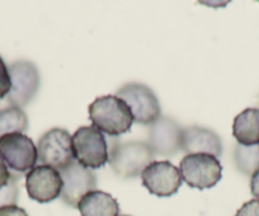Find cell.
Returning a JSON list of instances; mask_svg holds the SVG:
<instances>
[{
    "label": "cell",
    "mask_w": 259,
    "mask_h": 216,
    "mask_svg": "<svg viewBox=\"0 0 259 216\" xmlns=\"http://www.w3.org/2000/svg\"><path fill=\"white\" fill-rule=\"evenodd\" d=\"M88 111L94 127L109 136L128 133L134 123L130 107L116 96L99 97L91 103Z\"/></svg>",
    "instance_id": "1"
},
{
    "label": "cell",
    "mask_w": 259,
    "mask_h": 216,
    "mask_svg": "<svg viewBox=\"0 0 259 216\" xmlns=\"http://www.w3.org/2000/svg\"><path fill=\"white\" fill-rule=\"evenodd\" d=\"M154 153L149 143L145 141H126L116 143L109 153V164L121 178H134L153 163Z\"/></svg>",
    "instance_id": "2"
},
{
    "label": "cell",
    "mask_w": 259,
    "mask_h": 216,
    "mask_svg": "<svg viewBox=\"0 0 259 216\" xmlns=\"http://www.w3.org/2000/svg\"><path fill=\"white\" fill-rule=\"evenodd\" d=\"M75 160L88 169H99L108 163V145L98 128L81 126L73 135Z\"/></svg>",
    "instance_id": "3"
},
{
    "label": "cell",
    "mask_w": 259,
    "mask_h": 216,
    "mask_svg": "<svg viewBox=\"0 0 259 216\" xmlns=\"http://www.w3.org/2000/svg\"><path fill=\"white\" fill-rule=\"evenodd\" d=\"M37 155L41 165H47L60 172L75 160L73 136L65 128H51L39 139Z\"/></svg>",
    "instance_id": "4"
},
{
    "label": "cell",
    "mask_w": 259,
    "mask_h": 216,
    "mask_svg": "<svg viewBox=\"0 0 259 216\" xmlns=\"http://www.w3.org/2000/svg\"><path fill=\"white\" fill-rule=\"evenodd\" d=\"M182 180L191 188L207 190L219 183L223 177V165L218 158L208 154H191L179 164Z\"/></svg>",
    "instance_id": "5"
},
{
    "label": "cell",
    "mask_w": 259,
    "mask_h": 216,
    "mask_svg": "<svg viewBox=\"0 0 259 216\" xmlns=\"http://www.w3.org/2000/svg\"><path fill=\"white\" fill-rule=\"evenodd\" d=\"M116 97L121 98L130 107L134 122L141 125H153L161 117L158 98L145 84H126L117 91Z\"/></svg>",
    "instance_id": "6"
},
{
    "label": "cell",
    "mask_w": 259,
    "mask_h": 216,
    "mask_svg": "<svg viewBox=\"0 0 259 216\" xmlns=\"http://www.w3.org/2000/svg\"><path fill=\"white\" fill-rule=\"evenodd\" d=\"M0 158L13 172L28 173L38 160L37 146L24 134H9L0 138Z\"/></svg>",
    "instance_id": "7"
},
{
    "label": "cell",
    "mask_w": 259,
    "mask_h": 216,
    "mask_svg": "<svg viewBox=\"0 0 259 216\" xmlns=\"http://www.w3.org/2000/svg\"><path fill=\"white\" fill-rule=\"evenodd\" d=\"M9 68V75L12 80V89L7 96V101L13 107L27 106L39 88V73L36 65L31 61H14Z\"/></svg>",
    "instance_id": "8"
},
{
    "label": "cell",
    "mask_w": 259,
    "mask_h": 216,
    "mask_svg": "<svg viewBox=\"0 0 259 216\" xmlns=\"http://www.w3.org/2000/svg\"><path fill=\"white\" fill-rule=\"evenodd\" d=\"M143 185L151 195L158 197H170L181 188L182 176L178 168L170 161H153L141 173Z\"/></svg>",
    "instance_id": "9"
},
{
    "label": "cell",
    "mask_w": 259,
    "mask_h": 216,
    "mask_svg": "<svg viewBox=\"0 0 259 216\" xmlns=\"http://www.w3.org/2000/svg\"><path fill=\"white\" fill-rule=\"evenodd\" d=\"M60 176L62 180V191L60 197L71 207H76L79 201L97 187V177L93 170L83 167L76 160L60 170Z\"/></svg>",
    "instance_id": "10"
},
{
    "label": "cell",
    "mask_w": 259,
    "mask_h": 216,
    "mask_svg": "<svg viewBox=\"0 0 259 216\" xmlns=\"http://www.w3.org/2000/svg\"><path fill=\"white\" fill-rule=\"evenodd\" d=\"M26 190L29 198L47 203L61 196L62 180L59 170L47 165H36L26 176Z\"/></svg>",
    "instance_id": "11"
},
{
    "label": "cell",
    "mask_w": 259,
    "mask_h": 216,
    "mask_svg": "<svg viewBox=\"0 0 259 216\" xmlns=\"http://www.w3.org/2000/svg\"><path fill=\"white\" fill-rule=\"evenodd\" d=\"M182 134L183 128L169 117H160L151 125L150 128V145L154 155H173L182 150Z\"/></svg>",
    "instance_id": "12"
},
{
    "label": "cell",
    "mask_w": 259,
    "mask_h": 216,
    "mask_svg": "<svg viewBox=\"0 0 259 216\" xmlns=\"http://www.w3.org/2000/svg\"><path fill=\"white\" fill-rule=\"evenodd\" d=\"M182 150L187 154H208L219 158L223 153L220 138L213 131L205 127L192 126L183 128L182 134Z\"/></svg>",
    "instance_id": "13"
},
{
    "label": "cell",
    "mask_w": 259,
    "mask_h": 216,
    "mask_svg": "<svg viewBox=\"0 0 259 216\" xmlns=\"http://www.w3.org/2000/svg\"><path fill=\"white\" fill-rule=\"evenodd\" d=\"M76 208L81 216H118L119 205L116 198L103 191L94 190L79 201Z\"/></svg>",
    "instance_id": "14"
},
{
    "label": "cell",
    "mask_w": 259,
    "mask_h": 216,
    "mask_svg": "<svg viewBox=\"0 0 259 216\" xmlns=\"http://www.w3.org/2000/svg\"><path fill=\"white\" fill-rule=\"evenodd\" d=\"M233 136L239 145L256 146L259 144V108H245L234 118Z\"/></svg>",
    "instance_id": "15"
},
{
    "label": "cell",
    "mask_w": 259,
    "mask_h": 216,
    "mask_svg": "<svg viewBox=\"0 0 259 216\" xmlns=\"http://www.w3.org/2000/svg\"><path fill=\"white\" fill-rule=\"evenodd\" d=\"M28 128V118L19 107H8L0 111V138L9 134H23Z\"/></svg>",
    "instance_id": "16"
},
{
    "label": "cell",
    "mask_w": 259,
    "mask_h": 216,
    "mask_svg": "<svg viewBox=\"0 0 259 216\" xmlns=\"http://www.w3.org/2000/svg\"><path fill=\"white\" fill-rule=\"evenodd\" d=\"M235 161L239 169L251 173L259 167V148L238 145L235 150Z\"/></svg>",
    "instance_id": "17"
},
{
    "label": "cell",
    "mask_w": 259,
    "mask_h": 216,
    "mask_svg": "<svg viewBox=\"0 0 259 216\" xmlns=\"http://www.w3.org/2000/svg\"><path fill=\"white\" fill-rule=\"evenodd\" d=\"M18 183H17V177L12 175L11 181L3 188H0V207L7 205H16L18 200Z\"/></svg>",
    "instance_id": "18"
},
{
    "label": "cell",
    "mask_w": 259,
    "mask_h": 216,
    "mask_svg": "<svg viewBox=\"0 0 259 216\" xmlns=\"http://www.w3.org/2000/svg\"><path fill=\"white\" fill-rule=\"evenodd\" d=\"M12 89V80L9 75V68L0 56V98H6Z\"/></svg>",
    "instance_id": "19"
},
{
    "label": "cell",
    "mask_w": 259,
    "mask_h": 216,
    "mask_svg": "<svg viewBox=\"0 0 259 216\" xmlns=\"http://www.w3.org/2000/svg\"><path fill=\"white\" fill-rule=\"evenodd\" d=\"M235 216H259V200L254 198V200L248 201L244 203L238 211H236Z\"/></svg>",
    "instance_id": "20"
},
{
    "label": "cell",
    "mask_w": 259,
    "mask_h": 216,
    "mask_svg": "<svg viewBox=\"0 0 259 216\" xmlns=\"http://www.w3.org/2000/svg\"><path fill=\"white\" fill-rule=\"evenodd\" d=\"M0 216H28V213L17 205H7L0 207Z\"/></svg>",
    "instance_id": "21"
},
{
    "label": "cell",
    "mask_w": 259,
    "mask_h": 216,
    "mask_svg": "<svg viewBox=\"0 0 259 216\" xmlns=\"http://www.w3.org/2000/svg\"><path fill=\"white\" fill-rule=\"evenodd\" d=\"M12 178V173L9 172L8 167L4 163V160L0 158V188H3L4 186H7L9 183Z\"/></svg>",
    "instance_id": "22"
},
{
    "label": "cell",
    "mask_w": 259,
    "mask_h": 216,
    "mask_svg": "<svg viewBox=\"0 0 259 216\" xmlns=\"http://www.w3.org/2000/svg\"><path fill=\"white\" fill-rule=\"evenodd\" d=\"M250 192L251 195L259 200V167L251 173L250 178Z\"/></svg>",
    "instance_id": "23"
},
{
    "label": "cell",
    "mask_w": 259,
    "mask_h": 216,
    "mask_svg": "<svg viewBox=\"0 0 259 216\" xmlns=\"http://www.w3.org/2000/svg\"><path fill=\"white\" fill-rule=\"evenodd\" d=\"M118 216H130V215H118Z\"/></svg>",
    "instance_id": "24"
}]
</instances>
